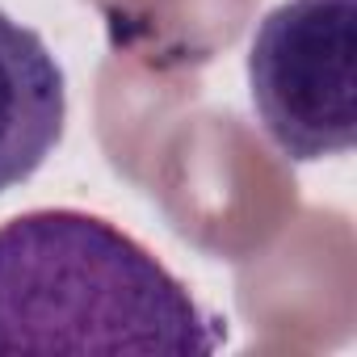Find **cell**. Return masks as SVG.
<instances>
[{
  "label": "cell",
  "mask_w": 357,
  "mask_h": 357,
  "mask_svg": "<svg viewBox=\"0 0 357 357\" xmlns=\"http://www.w3.org/2000/svg\"><path fill=\"white\" fill-rule=\"evenodd\" d=\"M68 122V80L38 30L0 9V194L47 164Z\"/></svg>",
  "instance_id": "3957f363"
},
{
  "label": "cell",
  "mask_w": 357,
  "mask_h": 357,
  "mask_svg": "<svg viewBox=\"0 0 357 357\" xmlns=\"http://www.w3.org/2000/svg\"><path fill=\"white\" fill-rule=\"evenodd\" d=\"M223 344L164 261L89 211L55 206L0 223V353H164Z\"/></svg>",
  "instance_id": "6da1fadb"
},
{
  "label": "cell",
  "mask_w": 357,
  "mask_h": 357,
  "mask_svg": "<svg viewBox=\"0 0 357 357\" xmlns=\"http://www.w3.org/2000/svg\"><path fill=\"white\" fill-rule=\"evenodd\" d=\"M248 93L269 143L294 164L357 143V0H282L248 47Z\"/></svg>",
  "instance_id": "7a4b0ae2"
}]
</instances>
